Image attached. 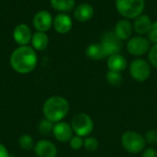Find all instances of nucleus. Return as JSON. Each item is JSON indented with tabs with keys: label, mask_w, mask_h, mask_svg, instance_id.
Wrapping results in <instances>:
<instances>
[{
	"label": "nucleus",
	"mask_w": 157,
	"mask_h": 157,
	"mask_svg": "<svg viewBox=\"0 0 157 157\" xmlns=\"http://www.w3.org/2000/svg\"><path fill=\"white\" fill-rule=\"evenodd\" d=\"M53 25V19L52 15L45 10L38 12L33 17V26L40 32L48 31Z\"/></svg>",
	"instance_id": "nucleus-9"
},
{
	"label": "nucleus",
	"mask_w": 157,
	"mask_h": 157,
	"mask_svg": "<svg viewBox=\"0 0 157 157\" xmlns=\"http://www.w3.org/2000/svg\"><path fill=\"white\" fill-rule=\"evenodd\" d=\"M94 13L95 10L93 6L87 3H84V4H80L75 7L74 12V17L79 22H86L93 17Z\"/></svg>",
	"instance_id": "nucleus-15"
},
{
	"label": "nucleus",
	"mask_w": 157,
	"mask_h": 157,
	"mask_svg": "<svg viewBox=\"0 0 157 157\" xmlns=\"http://www.w3.org/2000/svg\"><path fill=\"white\" fill-rule=\"evenodd\" d=\"M152 24L153 22L150 17L142 14L135 18V21L133 23V29L139 35H144L149 32Z\"/></svg>",
	"instance_id": "nucleus-17"
},
{
	"label": "nucleus",
	"mask_w": 157,
	"mask_h": 157,
	"mask_svg": "<svg viewBox=\"0 0 157 157\" xmlns=\"http://www.w3.org/2000/svg\"><path fill=\"white\" fill-rule=\"evenodd\" d=\"M145 0H116L118 12L127 19L136 18L144 10Z\"/></svg>",
	"instance_id": "nucleus-3"
},
{
	"label": "nucleus",
	"mask_w": 157,
	"mask_h": 157,
	"mask_svg": "<svg viewBox=\"0 0 157 157\" xmlns=\"http://www.w3.org/2000/svg\"><path fill=\"white\" fill-rule=\"evenodd\" d=\"M84 147L88 152H95L98 148V142L94 137H88L84 141Z\"/></svg>",
	"instance_id": "nucleus-24"
},
{
	"label": "nucleus",
	"mask_w": 157,
	"mask_h": 157,
	"mask_svg": "<svg viewBox=\"0 0 157 157\" xmlns=\"http://www.w3.org/2000/svg\"><path fill=\"white\" fill-rule=\"evenodd\" d=\"M18 144L19 146L25 150V151H29L34 147V142L33 139L30 135L29 134H24L18 139Z\"/></svg>",
	"instance_id": "nucleus-23"
},
{
	"label": "nucleus",
	"mask_w": 157,
	"mask_h": 157,
	"mask_svg": "<svg viewBox=\"0 0 157 157\" xmlns=\"http://www.w3.org/2000/svg\"><path fill=\"white\" fill-rule=\"evenodd\" d=\"M53 27L58 33L65 34L69 32L73 27L72 18L66 14H58L53 19Z\"/></svg>",
	"instance_id": "nucleus-14"
},
{
	"label": "nucleus",
	"mask_w": 157,
	"mask_h": 157,
	"mask_svg": "<svg viewBox=\"0 0 157 157\" xmlns=\"http://www.w3.org/2000/svg\"><path fill=\"white\" fill-rule=\"evenodd\" d=\"M69 144L73 150H79L84 146V141L82 140V137L78 135L73 136L69 141Z\"/></svg>",
	"instance_id": "nucleus-25"
},
{
	"label": "nucleus",
	"mask_w": 157,
	"mask_h": 157,
	"mask_svg": "<svg viewBox=\"0 0 157 157\" xmlns=\"http://www.w3.org/2000/svg\"><path fill=\"white\" fill-rule=\"evenodd\" d=\"M107 54V56H111L117 54L121 52L122 48L121 40L115 35L113 31H107L103 34L100 43Z\"/></svg>",
	"instance_id": "nucleus-7"
},
{
	"label": "nucleus",
	"mask_w": 157,
	"mask_h": 157,
	"mask_svg": "<svg viewBox=\"0 0 157 157\" xmlns=\"http://www.w3.org/2000/svg\"><path fill=\"white\" fill-rule=\"evenodd\" d=\"M31 43L35 50L37 51H43L47 48L49 43L48 36L45 32H36L31 37Z\"/></svg>",
	"instance_id": "nucleus-19"
},
{
	"label": "nucleus",
	"mask_w": 157,
	"mask_h": 157,
	"mask_svg": "<svg viewBox=\"0 0 157 157\" xmlns=\"http://www.w3.org/2000/svg\"><path fill=\"white\" fill-rule=\"evenodd\" d=\"M0 157H9V154L6 147L2 144H0Z\"/></svg>",
	"instance_id": "nucleus-30"
},
{
	"label": "nucleus",
	"mask_w": 157,
	"mask_h": 157,
	"mask_svg": "<svg viewBox=\"0 0 157 157\" xmlns=\"http://www.w3.org/2000/svg\"><path fill=\"white\" fill-rule=\"evenodd\" d=\"M145 143L150 144H155L157 143V131L156 130H150L145 133Z\"/></svg>",
	"instance_id": "nucleus-27"
},
{
	"label": "nucleus",
	"mask_w": 157,
	"mask_h": 157,
	"mask_svg": "<svg viewBox=\"0 0 157 157\" xmlns=\"http://www.w3.org/2000/svg\"><path fill=\"white\" fill-rule=\"evenodd\" d=\"M37 63L38 58L34 49L27 45L17 48L10 56V65L18 74H29L32 72Z\"/></svg>",
	"instance_id": "nucleus-1"
},
{
	"label": "nucleus",
	"mask_w": 157,
	"mask_h": 157,
	"mask_svg": "<svg viewBox=\"0 0 157 157\" xmlns=\"http://www.w3.org/2000/svg\"><path fill=\"white\" fill-rule=\"evenodd\" d=\"M42 109L45 119L53 123H57L68 114L69 103L63 97L53 96L44 102Z\"/></svg>",
	"instance_id": "nucleus-2"
},
{
	"label": "nucleus",
	"mask_w": 157,
	"mask_h": 157,
	"mask_svg": "<svg viewBox=\"0 0 157 157\" xmlns=\"http://www.w3.org/2000/svg\"><path fill=\"white\" fill-rule=\"evenodd\" d=\"M121 144L124 149L131 154H138L142 152L145 146L144 138L136 132L129 131L123 133Z\"/></svg>",
	"instance_id": "nucleus-4"
},
{
	"label": "nucleus",
	"mask_w": 157,
	"mask_h": 157,
	"mask_svg": "<svg viewBox=\"0 0 157 157\" xmlns=\"http://www.w3.org/2000/svg\"><path fill=\"white\" fill-rule=\"evenodd\" d=\"M106 79L108 83L113 86H119L122 83V75H121V73H118V72L109 71L107 73Z\"/></svg>",
	"instance_id": "nucleus-21"
},
{
	"label": "nucleus",
	"mask_w": 157,
	"mask_h": 157,
	"mask_svg": "<svg viewBox=\"0 0 157 157\" xmlns=\"http://www.w3.org/2000/svg\"><path fill=\"white\" fill-rule=\"evenodd\" d=\"M86 56L93 61H100L107 57V54L102 47L101 44L93 43L87 46L86 49Z\"/></svg>",
	"instance_id": "nucleus-18"
},
{
	"label": "nucleus",
	"mask_w": 157,
	"mask_h": 157,
	"mask_svg": "<svg viewBox=\"0 0 157 157\" xmlns=\"http://www.w3.org/2000/svg\"><path fill=\"white\" fill-rule=\"evenodd\" d=\"M147 39L149 40L150 42H153V43H157V21H155L152 26H151V29L149 30V32L147 33Z\"/></svg>",
	"instance_id": "nucleus-26"
},
{
	"label": "nucleus",
	"mask_w": 157,
	"mask_h": 157,
	"mask_svg": "<svg viewBox=\"0 0 157 157\" xmlns=\"http://www.w3.org/2000/svg\"><path fill=\"white\" fill-rule=\"evenodd\" d=\"M73 132L74 131L72 129V126L64 121L57 122L53 126V130H52V133L55 139L62 143L69 142L73 137Z\"/></svg>",
	"instance_id": "nucleus-10"
},
{
	"label": "nucleus",
	"mask_w": 157,
	"mask_h": 157,
	"mask_svg": "<svg viewBox=\"0 0 157 157\" xmlns=\"http://www.w3.org/2000/svg\"><path fill=\"white\" fill-rule=\"evenodd\" d=\"M31 37L30 29L26 24H19L14 29L13 38L15 41L20 46L27 45L31 40Z\"/></svg>",
	"instance_id": "nucleus-13"
},
{
	"label": "nucleus",
	"mask_w": 157,
	"mask_h": 157,
	"mask_svg": "<svg viewBox=\"0 0 157 157\" xmlns=\"http://www.w3.org/2000/svg\"><path fill=\"white\" fill-rule=\"evenodd\" d=\"M133 31V27L132 23L128 19H121L117 22L114 28L115 35L121 40H130Z\"/></svg>",
	"instance_id": "nucleus-12"
},
{
	"label": "nucleus",
	"mask_w": 157,
	"mask_h": 157,
	"mask_svg": "<svg viewBox=\"0 0 157 157\" xmlns=\"http://www.w3.org/2000/svg\"><path fill=\"white\" fill-rule=\"evenodd\" d=\"M53 122L50 121L47 119H43L39 122L38 125V130L42 135H49L51 132H52L53 130Z\"/></svg>",
	"instance_id": "nucleus-22"
},
{
	"label": "nucleus",
	"mask_w": 157,
	"mask_h": 157,
	"mask_svg": "<svg viewBox=\"0 0 157 157\" xmlns=\"http://www.w3.org/2000/svg\"><path fill=\"white\" fill-rule=\"evenodd\" d=\"M142 157H157V152L154 148H147L144 151Z\"/></svg>",
	"instance_id": "nucleus-29"
},
{
	"label": "nucleus",
	"mask_w": 157,
	"mask_h": 157,
	"mask_svg": "<svg viewBox=\"0 0 157 157\" xmlns=\"http://www.w3.org/2000/svg\"><path fill=\"white\" fill-rule=\"evenodd\" d=\"M34 152L38 157H56L57 148L50 141L40 140L34 146Z\"/></svg>",
	"instance_id": "nucleus-11"
},
{
	"label": "nucleus",
	"mask_w": 157,
	"mask_h": 157,
	"mask_svg": "<svg viewBox=\"0 0 157 157\" xmlns=\"http://www.w3.org/2000/svg\"><path fill=\"white\" fill-rule=\"evenodd\" d=\"M71 126L76 135L84 137L92 132L94 123L90 116H88L87 114L77 113L73 117Z\"/></svg>",
	"instance_id": "nucleus-5"
},
{
	"label": "nucleus",
	"mask_w": 157,
	"mask_h": 157,
	"mask_svg": "<svg viewBox=\"0 0 157 157\" xmlns=\"http://www.w3.org/2000/svg\"><path fill=\"white\" fill-rule=\"evenodd\" d=\"M127 51L133 56H142L150 51V41L143 36L131 38L127 43Z\"/></svg>",
	"instance_id": "nucleus-8"
},
{
	"label": "nucleus",
	"mask_w": 157,
	"mask_h": 157,
	"mask_svg": "<svg viewBox=\"0 0 157 157\" xmlns=\"http://www.w3.org/2000/svg\"><path fill=\"white\" fill-rule=\"evenodd\" d=\"M130 73L134 80L144 82L151 75L150 64L144 59H136L132 61L130 65Z\"/></svg>",
	"instance_id": "nucleus-6"
},
{
	"label": "nucleus",
	"mask_w": 157,
	"mask_h": 157,
	"mask_svg": "<svg viewBox=\"0 0 157 157\" xmlns=\"http://www.w3.org/2000/svg\"><path fill=\"white\" fill-rule=\"evenodd\" d=\"M52 6L60 12H69L74 9L75 0H51Z\"/></svg>",
	"instance_id": "nucleus-20"
},
{
	"label": "nucleus",
	"mask_w": 157,
	"mask_h": 157,
	"mask_svg": "<svg viewBox=\"0 0 157 157\" xmlns=\"http://www.w3.org/2000/svg\"><path fill=\"white\" fill-rule=\"evenodd\" d=\"M148 58L152 65L157 68V43H155L149 51Z\"/></svg>",
	"instance_id": "nucleus-28"
},
{
	"label": "nucleus",
	"mask_w": 157,
	"mask_h": 157,
	"mask_svg": "<svg viewBox=\"0 0 157 157\" xmlns=\"http://www.w3.org/2000/svg\"><path fill=\"white\" fill-rule=\"evenodd\" d=\"M107 65H108V68L109 71L121 73L126 69L127 61L123 55L117 53V54H113L111 56H109Z\"/></svg>",
	"instance_id": "nucleus-16"
}]
</instances>
